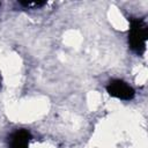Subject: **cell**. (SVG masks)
Returning <instances> with one entry per match:
<instances>
[{"instance_id":"cell-1","label":"cell","mask_w":148,"mask_h":148,"mask_svg":"<svg viewBox=\"0 0 148 148\" xmlns=\"http://www.w3.org/2000/svg\"><path fill=\"white\" fill-rule=\"evenodd\" d=\"M128 44L133 51L142 54L146 50V42L148 37L147 24L142 18H130Z\"/></svg>"},{"instance_id":"cell-2","label":"cell","mask_w":148,"mask_h":148,"mask_svg":"<svg viewBox=\"0 0 148 148\" xmlns=\"http://www.w3.org/2000/svg\"><path fill=\"white\" fill-rule=\"evenodd\" d=\"M106 91L109 92L110 96H113L116 98L124 99V101H130L135 95L134 89L123 80L110 81V83L106 86Z\"/></svg>"},{"instance_id":"cell-3","label":"cell","mask_w":148,"mask_h":148,"mask_svg":"<svg viewBox=\"0 0 148 148\" xmlns=\"http://www.w3.org/2000/svg\"><path fill=\"white\" fill-rule=\"evenodd\" d=\"M31 134L27 130H17L9 136V148H28Z\"/></svg>"},{"instance_id":"cell-4","label":"cell","mask_w":148,"mask_h":148,"mask_svg":"<svg viewBox=\"0 0 148 148\" xmlns=\"http://www.w3.org/2000/svg\"><path fill=\"white\" fill-rule=\"evenodd\" d=\"M18 2H20V5H22L24 7H30L34 9H37L46 3L45 1H18Z\"/></svg>"},{"instance_id":"cell-5","label":"cell","mask_w":148,"mask_h":148,"mask_svg":"<svg viewBox=\"0 0 148 148\" xmlns=\"http://www.w3.org/2000/svg\"><path fill=\"white\" fill-rule=\"evenodd\" d=\"M0 5H1V3H0Z\"/></svg>"}]
</instances>
